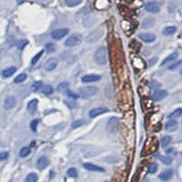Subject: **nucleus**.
Listing matches in <instances>:
<instances>
[{
  "label": "nucleus",
  "instance_id": "nucleus-4",
  "mask_svg": "<svg viewBox=\"0 0 182 182\" xmlns=\"http://www.w3.org/2000/svg\"><path fill=\"white\" fill-rule=\"evenodd\" d=\"M103 36V31L97 29L95 31H93L91 34H89V36L87 37V43H95L97 41H98Z\"/></svg>",
  "mask_w": 182,
  "mask_h": 182
},
{
  "label": "nucleus",
  "instance_id": "nucleus-6",
  "mask_svg": "<svg viewBox=\"0 0 182 182\" xmlns=\"http://www.w3.org/2000/svg\"><path fill=\"white\" fill-rule=\"evenodd\" d=\"M57 64H59V60H57L56 57L49 59L44 65L45 70L46 71H53L57 67Z\"/></svg>",
  "mask_w": 182,
  "mask_h": 182
},
{
  "label": "nucleus",
  "instance_id": "nucleus-38",
  "mask_svg": "<svg viewBox=\"0 0 182 182\" xmlns=\"http://www.w3.org/2000/svg\"><path fill=\"white\" fill-rule=\"evenodd\" d=\"M182 64V60H179V61H177L176 63H174V64H172L171 66H169V70H173V69H175V68H177L178 67H179V66Z\"/></svg>",
  "mask_w": 182,
  "mask_h": 182
},
{
  "label": "nucleus",
  "instance_id": "nucleus-11",
  "mask_svg": "<svg viewBox=\"0 0 182 182\" xmlns=\"http://www.w3.org/2000/svg\"><path fill=\"white\" fill-rule=\"evenodd\" d=\"M49 165V159L47 158L46 156H42L38 159L37 162V167L39 170H43L45 169Z\"/></svg>",
  "mask_w": 182,
  "mask_h": 182
},
{
  "label": "nucleus",
  "instance_id": "nucleus-46",
  "mask_svg": "<svg viewBox=\"0 0 182 182\" xmlns=\"http://www.w3.org/2000/svg\"><path fill=\"white\" fill-rule=\"evenodd\" d=\"M104 182H109V181H104Z\"/></svg>",
  "mask_w": 182,
  "mask_h": 182
},
{
  "label": "nucleus",
  "instance_id": "nucleus-41",
  "mask_svg": "<svg viewBox=\"0 0 182 182\" xmlns=\"http://www.w3.org/2000/svg\"><path fill=\"white\" fill-rule=\"evenodd\" d=\"M55 48H56V47H55V45L52 44V43L47 45V50L48 52H53V51L55 50Z\"/></svg>",
  "mask_w": 182,
  "mask_h": 182
},
{
  "label": "nucleus",
  "instance_id": "nucleus-27",
  "mask_svg": "<svg viewBox=\"0 0 182 182\" xmlns=\"http://www.w3.org/2000/svg\"><path fill=\"white\" fill-rule=\"evenodd\" d=\"M27 79V75L25 73H22L20 74V75H18V77H16L15 79H14V82L16 84H18V83H22L23 81H25Z\"/></svg>",
  "mask_w": 182,
  "mask_h": 182
},
{
  "label": "nucleus",
  "instance_id": "nucleus-20",
  "mask_svg": "<svg viewBox=\"0 0 182 182\" xmlns=\"http://www.w3.org/2000/svg\"><path fill=\"white\" fill-rule=\"evenodd\" d=\"M176 28L175 27H167L165 28L162 31V34L165 36H171L176 32Z\"/></svg>",
  "mask_w": 182,
  "mask_h": 182
},
{
  "label": "nucleus",
  "instance_id": "nucleus-1",
  "mask_svg": "<svg viewBox=\"0 0 182 182\" xmlns=\"http://www.w3.org/2000/svg\"><path fill=\"white\" fill-rule=\"evenodd\" d=\"M94 59L97 64L98 65H106L107 63V48L104 47H99L98 49H97V51L95 52L94 55Z\"/></svg>",
  "mask_w": 182,
  "mask_h": 182
},
{
  "label": "nucleus",
  "instance_id": "nucleus-32",
  "mask_svg": "<svg viewBox=\"0 0 182 182\" xmlns=\"http://www.w3.org/2000/svg\"><path fill=\"white\" fill-rule=\"evenodd\" d=\"M53 91H54L53 87H52L51 86H49V85H46V86H44V87L42 88V92H43L45 95H50V94L53 93Z\"/></svg>",
  "mask_w": 182,
  "mask_h": 182
},
{
  "label": "nucleus",
  "instance_id": "nucleus-36",
  "mask_svg": "<svg viewBox=\"0 0 182 182\" xmlns=\"http://www.w3.org/2000/svg\"><path fill=\"white\" fill-rule=\"evenodd\" d=\"M164 164H166V165H169V164H171V162H172V159L171 158H169V157H159V158Z\"/></svg>",
  "mask_w": 182,
  "mask_h": 182
},
{
  "label": "nucleus",
  "instance_id": "nucleus-14",
  "mask_svg": "<svg viewBox=\"0 0 182 182\" xmlns=\"http://www.w3.org/2000/svg\"><path fill=\"white\" fill-rule=\"evenodd\" d=\"M16 98L14 97H7L6 99H5V102H4V107L6 109L9 110V109H12L13 107L16 106Z\"/></svg>",
  "mask_w": 182,
  "mask_h": 182
},
{
  "label": "nucleus",
  "instance_id": "nucleus-22",
  "mask_svg": "<svg viewBox=\"0 0 182 182\" xmlns=\"http://www.w3.org/2000/svg\"><path fill=\"white\" fill-rule=\"evenodd\" d=\"M37 175L36 173L32 172V173H29V174L27 176L26 179H25V182H37Z\"/></svg>",
  "mask_w": 182,
  "mask_h": 182
},
{
  "label": "nucleus",
  "instance_id": "nucleus-16",
  "mask_svg": "<svg viewBox=\"0 0 182 182\" xmlns=\"http://www.w3.org/2000/svg\"><path fill=\"white\" fill-rule=\"evenodd\" d=\"M37 104H38L37 99H32L28 104V111L30 114H35L37 109Z\"/></svg>",
  "mask_w": 182,
  "mask_h": 182
},
{
  "label": "nucleus",
  "instance_id": "nucleus-28",
  "mask_svg": "<svg viewBox=\"0 0 182 182\" xmlns=\"http://www.w3.org/2000/svg\"><path fill=\"white\" fill-rule=\"evenodd\" d=\"M65 2L68 6L72 7V6H76L79 5L82 2V0H65Z\"/></svg>",
  "mask_w": 182,
  "mask_h": 182
},
{
  "label": "nucleus",
  "instance_id": "nucleus-8",
  "mask_svg": "<svg viewBox=\"0 0 182 182\" xmlns=\"http://www.w3.org/2000/svg\"><path fill=\"white\" fill-rule=\"evenodd\" d=\"M138 37L146 43H152L156 40V36L153 33H141L138 35Z\"/></svg>",
  "mask_w": 182,
  "mask_h": 182
},
{
  "label": "nucleus",
  "instance_id": "nucleus-42",
  "mask_svg": "<svg viewBox=\"0 0 182 182\" xmlns=\"http://www.w3.org/2000/svg\"><path fill=\"white\" fill-rule=\"evenodd\" d=\"M68 96H69L70 97H72L74 99H77L78 97V96L77 94H75L74 92H72V91H68Z\"/></svg>",
  "mask_w": 182,
  "mask_h": 182
},
{
  "label": "nucleus",
  "instance_id": "nucleus-29",
  "mask_svg": "<svg viewBox=\"0 0 182 182\" xmlns=\"http://www.w3.org/2000/svg\"><path fill=\"white\" fill-rule=\"evenodd\" d=\"M43 54H44V50H41L40 52H38L34 57H33L32 59V60H31V64L32 65H35V64H37V62H38V60L41 59V56H43Z\"/></svg>",
  "mask_w": 182,
  "mask_h": 182
},
{
  "label": "nucleus",
  "instance_id": "nucleus-2",
  "mask_svg": "<svg viewBox=\"0 0 182 182\" xmlns=\"http://www.w3.org/2000/svg\"><path fill=\"white\" fill-rule=\"evenodd\" d=\"M97 93V88L94 86H87L79 89V95L83 97H89Z\"/></svg>",
  "mask_w": 182,
  "mask_h": 182
},
{
  "label": "nucleus",
  "instance_id": "nucleus-23",
  "mask_svg": "<svg viewBox=\"0 0 182 182\" xmlns=\"http://www.w3.org/2000/svg\"><path fill=\"white\" fill-rule=\"evenodd\" d=\"M178 57V54L177 53H172L171 55H169V56H167L166 59H165L162 62H161V66H163V65H165V64H167V63H169V62H170V61H172V60H175Z\"/></svg>",
  "mask_w": 182,
  "mask_h": 182
},
{
  "label": "nucleus",
  "instance_id": "nucleus-24",
  "mask_svg": "<svg viewBox=\"0 0 182 182\" xmlns=\"http://www.w3.org/2000/svg\"><path fill=\"white\" fill-rule=\"evenodd\" d=\"M30 152H31V150L29 147H23L19 152V155L21 158H26L27 156H28L30 154Z\"/></svg>",
  "mask_w": 182,
  "mask_h": 182
},
{
  "label": "nucleus",
  "instance_id": "nucleus-33",
  "mask_svg": "<svg viewBox=\"0 0 182 182\" xmlns=\"http://www.w3.org/2000/svg\"><path fill=\"white\" fill-rule=\"evenodd\" d=\"M43 86V83L41 81H37L35 82L34 84H33L32 86V90L34 91V92H37V91H38L39 89H41V87Z\"/></svg>",
  "mask_w": 182,
  "mask_h": 182
},
{
  "label": "nucleus",
  "instance_id": "nucleus-44",
  "mask_svg": "<svg viewBox=\"0 0 182 182\" xmlns=\"http://www.w3.org/2000/svg\"><path fill=\"white\" fill-rule=\"evenodd\" d=\"M180 73H181V75H182V69H181V71H180Z\"/></svg>",
  "mask_w": 182,
  "mask_h": 182
},
{
  "label": "nucleus",
  "instance_id": "nucleus-3",
  "mask_svg": "<svg viewBox=\"0 0 182 182\" xmlns=\"http://www.w3.org/2000/svg\"><path fill=\"white\" fill-rule=\"evenodd\" d=\"M81 43V37L79 35H72L65 41V46L68 47H73L78 46Z\"/></svg>",
  "mask_w": 182,
  "mask_h": 182
},
{
  "label": "nucleus",
  "instance_id": "nucleus-17",
  "mask_svg": "<svg viewBox=\"0 0 182 182\" xmlns=\"http://www.w3.org/2000/svg\"><path fill=\"white\" fill-rule=\"evenodd\" d=\"M172 176H173L172 169H166L162 173H160V175L159 176V178L162 181H169L172 178Z\"/></svg>",
  "mask_w": 182,
  "mask_h": 182
},
{
  "label": "nucleus",
  "instance_id": "nucleus-15",
  "mask_svg": "<svg viewBox=\"0 0 182 182\" xmlns=\"http://www.w3.org/2000/svg\"><path fill=\"white\" fill-rule=\"evenodd\" d=\"M83 167L89 171H97V172H104L105 171V169L103 168L97 166V165L92 164V163H85V164H83Z\"/></svg>",
  "mask_w": 182,
  "mask_h": 182
},
{
  "label": "nucleus",
  "instance_id": "nucleus-39",
  "mask_svg": "<svg viewBox=\"0 0 182 182\" xmlns=\"http://www.w3.org/2000/svg\"><path fill=\"white\" fill-rule=\"evenodd\" d=\"M37 124H38V120L37 119H35V120H33L30 124V128L33 131H37Z\"/></svg>",
  "mask_w": 182,
  "mask_h": 182
},
{
  "label": "nucleus",
  "instance_id": "nucleus-40",
  "mask_svg": "<svg viewBox=\"0 0 182 182\" xmlns=\"http://www.w3.org/2000/svg\"><path fill=\"white\" fill-rule=\"evenodd\" d=\"M8 158V152H0V161L5 160Z\"/></svg>",
  "mask_w": 182,
  "mask_h": 182
},
{
  "label": "nucleus",
  "instance_id": "nucleus-7",
  "mask_svg": "<svg viewBox=\"0 0 182 182\" xmlns=\"http://www.w3.org/2000/svg\"><path fill=\"white\" fill-rule=\"evenodd\" d=\"M145 9L150 13H158L160 10V6L157 2H148L145 6Z\"/></svg>",
  "mask_w": 182,
  "mask_h": 182
},
{
  "label": "nucleus",
  "instance_id": "nucleus-26",
  "mask_svg": "<svg viewBox=\"0 0 182 182\" xmlns=\"http://www.w3.org/2000/svg\"><path fill=\"white\" fill-rule=\"evenodd\" d=\"M28 44V41L27 39H21V40H19V41L16 42V47H18V49L22 50V49H24L25 47H27Z\"/></svg>",
  "mask_w": 182,
  "mask_h": 182
},
{
  "label": "nucleus",
  "instance_id": "nucleus-34",
  "mask_svg": "<svg viewBox=\"0 0 182 182\" xmlns=\"http://www.w3.org/2000/svg\"><path fill=\"white\" fill-rule=\"evenodd\" d=\"M68 175L71 178H77L78 177V170L75 168H71L68 170Z\"/></svg>",
  "mask_w": 182,
  "mask_h": 182
},
{
  "label": "nucleus",
  "instance_id": "nucleus-18",
  "mask_svg": "<svg viewBox=\"0 0 182 182\" xmlns=\"http://www.w3.org/2000/svg\"><path fill=\"white\" fill-rule=\"evenodd\" d=\"M16 72V67H10V68H6L5 70L2 71V76L6 78H10L12 75H14V74Z\"/></svg>",
  "mask_w": 182,
  "mask_h": 182
},
{
  "label": "nucleus",
  "instance_id": "nucleus-35",
  "mask_svg": "<svg viewBox=\"0 0 182 182\" xmlns=\"http://www.w3.org/2000/svg\"><path fill=\"white\" fill-rule=\"evenodd\" d=\"M157 170H158V165L156 163H152L150 165V167H148V172H150V174H154Z\"/></svg>",
  "mask_w": 182,
  "mask_h": 182
},
{
  "label": "nucleus",
  "instance_id": "nucleus-30",
  "mask_svg": "<svg viewBox=\"0 0 182 182\" xmlns=\"http://www.w3.org/2000/svg\"><path fill=\"white\" fill-rule=\"evenodd\" d=\"M170 142H171V138L169 136H165L161 138V145L164 147L169 146L170 144Z\"/></svg>",
  "mask_w": 182,
  "mask_h": 182
},
{
  "label": "nucleus",
  "instance_id": "nucleus-37",
  "mask_svg": "<svg viewBox=\"0 0 182 182\" xmlns=\"http://www.w3.org/2000/svg\"><path fill=\"white\" fill-rule=\"evenodd\" d=\"M154 23V20L152 18H147L144 22H143V28H150L151 27Z\"/></svg>",
  "mask_w": 182,
  "mask_h": 182
},
{
  "label": "nucleus",
  "instance_id": "nucleus-13",
  "mask_svg": "<svg viewBox=\"0 0 182 182\" xmlns=\"http://www.w3.org/2000/svg\"><path fill=\"white\" fill-rule=\"evenodd\" d=\"M167 95H168V92L166 90L158 89L153 93V98H154V100H156V101H159V100H162L163 98L166 97Z\"/></svg>",
  "mask_w": 182,
  "mask_h": 182
},
{
  "label": "nucleus",
  "instance_id": "nucleus-10",
  "mask_svg": "<svg viewBox=\"0 0 182 182\" xmlns=\"http://www.w3.org/2000/svg\"><path fill=\"white\" fill-rule=\"evenodd\" d=\"M107 111H109V109H107V107H95V109H91L89 111V117L94 119V118H97V116L102 115Z\"/></svg>",
  "mask_w": 182,
  "mask_h": 182
},
{
  "label": "nucleus",
  "instance_id": "nucleus-25",
  "mask_svg": "<svg viewBox=\"0 0 182 182\" xmlns=\"http://www.w3.org/2000/svg\"><path fill=\"white\" fill-rule=\"evenodd\" d=\"M180 116H182V109L179 107V109H177L176 110L173 111L171 114H169V119H177V118H179Z\"/></svg>",
  "mask_w": 182,
  "mask_h": 182
},
{
  "label": "nucleus",
  "instance_id": "nucleus-5",
  "mask_svg": "<svg viewBox=\"0 0 182 182\" xmlns=\"http://www.w3.org/2000/svg\"><path fill=\"white\" fill-rule=\"evenodd\" d=\"M68 34V28H59V29H56L51 32V37L52 38L56 40H59L66 37Z\"/></svg>",
  "mask_w": 182,
  "mask_h": 182
},
{
  "label": "nucleus",
  "instance_id": "nucleus-31",
  "mask_svg": "<svg viewBox=\"0 0 182 182\" xmlns=\"http://www.w3.org/2000/svg\"><path fill=\"white\" fill-rule=\"evenodd\" d=\"M85 120L84 119H78V120H76V121H74L73 123H72V128L73 129H75V128H79V127H81V126H83V124H85Z\"/></svg>",
  "mask_w": 182,
  "mask_h": 182
},
{
  "label": "nucleus",
  "instance_id": "nucleus-9",
  "mask_svg": "<svg viewBox=\"0 0 182 182\" xmlns=\"http://www.w3.org/2000/svg\"><path fill=\"white\" fill-rule=\"evenodd\" d=\"M119 120L118 118H112L109 119V121L107 122V129L110 132H116L119 128Z\"/></svg>",
  "mask_w": 182,
  "mask_h": 182
},
{
  "label": "nucleus",
  "instance_id": "nucleus-21",
  "mask_svg": "<svg viewBox=\"0 0 182 182\" xmlns=\"http://www.w3.org/2000/svg\"><path fill=\"white\" fill-rule=\"evenodd\" d=\"M68 87H69L68 82H63V83L57 86V91L60 93H63V92H66V91H68Z\"/></svg>",
  "mask_w": 182,
  "mask_h": 182
},
{
  "label": "nucleus",
  "instance_id": "nucleus-45",
  "mask_svg": "<svg viewBox=\"0 0 182 182\" xmlns=\"http://www.w3.org/2000/svg\"><path fill=\"white\" fill-rule=\"evenodd\" d=\"M43 1H48V0H43Z\"/></svg>",
  "mask_w": 182,
  "mask_h": 182
},
{
  "label": "nucleus",
  "instance_id": "nucleus-12",
  "mask_svg": "<svg viewBox=\"0 0 182 182\" xmlns=\"http://www.w3.org/2000/svg\"><path fill=\"white\" fill-rule=\"evenodd\" d=\"M101 79V77L99 75H95V74H92V75H86L82 78V82L83 83H90V82H97L98 80Z\"/></svg>",
  "mask_w": 182,
  "mask_h": 182
},
{
  "label": "nucleus",
  "instance_id": "nucleus-43",
  "mask_svg": "<svg viewBox=\"0 0 182 182\" xmlns=\"http://www.w3.org/2000/svg\"><path fill=\"white\" fill-rule=\"evenodd\" d=\"M26 1H27V0H16V4H18V5H21V4L25 3Z\"/></svg>",
  "mask_w": 182,
  "mask_h": 182
},
{
  "label": "nucleus",
  "instance_id": "nucleus-19",
  "mask_svg": "<svg viewBox=\"0 0 182 182\" xmlns=\"http://www.w3.org/2000/svg\"><path fill=\"white\" fill-rule=\"evenodd\" d=\"M165 128L168 131H175L178 128V122L175 120H169L166 126H165Z\"/></svg>",
  "mask_w": 182,
  "mask_h": 182
}]
</instances>
